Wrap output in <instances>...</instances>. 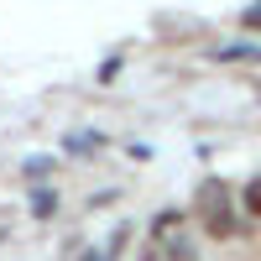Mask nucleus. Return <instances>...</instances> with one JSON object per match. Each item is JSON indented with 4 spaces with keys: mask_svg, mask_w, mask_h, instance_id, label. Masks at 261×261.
Masks as SVG:
<instances>
[{
    "mask_svg": "<svg viewBox=\"0 0 261 261\" xmlns=\"http://www.w3.org/2000/svg\"><path fill=\"white\" fill-rule=\"evenodd\" d=\"M199 209H204V230L214 235V241H225V235H235V209H230V193L225 183H204L199 188Z\"/></svg>",
    "mask_w": 261,
    "mask_h": 261,
    "instance_id": "nucleus-1",
    "label": "nucleus"
},
{
    "mask_svg": "<svg viewBox=\"0 0 261 261\" xmlns=\"http://www.w3.org/2000/svg\"><path fill=\"white\" fill-rule=\"evenodd\" d=\"M58 214V188H37L32 193V220H53Z\"/></svg>",
    "mask_w": 261,
    "mask_h": 261,
    "instance_id": "nucleus-2",
    "label": "nucleus"
},
{
    "mask_svg": "<svg viewBox=\"0 0 261 261\" xmlns=\"http://www.w3.org/2000/svg\"><path fill=\"white\" fill-rule=\"evenodd\" d=\"M241 209H246V214H256V220H261V178H251V183L241 188Z\"/></svg>",
    "mask_w": 261,
    "mask_h": 261,
    "instance_id": "nucleus-3",
    "label": "nucleus"
},
{
    "mask_svg": "<svg viewBox=\"0 0 261 261\" xmlns=\"http://www.w3.org/2000/svg\"><path fill=\"white\" fill-rule=\"evenodd\" d=\"M241 32H261V0H251L241 11Z\"/></svg>",
    "mask_w": 261,
    "mask_h": 261,
    "instance_id": "nucleus-4",
    "label": "nucleus"
},
{
    "mask_svg": "<svg viewBox=\"0 0 261 261\" xmlns=\"http://www.w3.org/2000/svg\"><path fill=\"white\" fill-rule=\"evenodd\" d=\"M53 167H58L53 157H32V162H27V178H47V172H53Z\"/></svg>",
    "mask_w": 261,
    "mask_h": 261,
    "instance_id": "nucleus-5",
    "label": "nucleus"
},
{
    "mask_svg": "<svg viewBox=\"0 0 261 261\" xmlns=\"http://www.w3.org/2000/svg\"><path fill=\"white\" fill-rule=\"evenodd\" d=\"M167 261H193V246L188 241H167Z\"/></svg>",
    "mask_w": 261,
    "mask_h": 261,
    "instance_id": "nucleus-6",
    "label": "nucleus"
},
{
    "mask_svg": "<svg viewBox=\"0 0 261 261\" xmlns=\"http://www.w3.org/2000/svg\"><path fill=\"white\" fill-rule=\"evenodd\" d=\"M178 220H183V214H178V209H162V214H157V220H151V230H157V235H162V230H172V225H178Z\"/></svg>",
    "mask_w": 261,
    "mask_h": 261,
    "instance_id": "nucleus-7",
    "label": "nucleus"
},
{
    "mask_svg": "<svg viewBox=\"0 0 261 261\" xmlns=\"http://www.w3.org/2000/svg\"><path fill=\"white\" fill-rule=\"evenodd\" d=\"M115 73H120V58H105V68H99L94 84H115Z\"/></svg>",
    "mask_w": 261,
    "mask_h": 261,
    "instance_id": "nucleus-8",
    "label": "nucleus"
}]
</instances>
